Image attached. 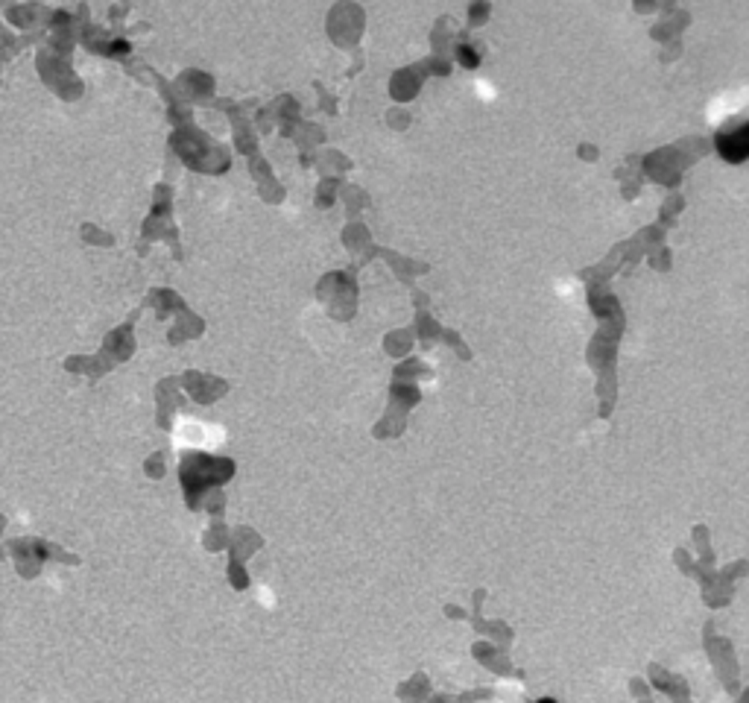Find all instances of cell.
<instances>
[{
  "mask_svg": "<svg viewBox=\"0 0 749 703\" xmlns=\"http://www.w3.org/2000/svg\"><path fill=\"white\" fill-rule=\"evenodd\" d=\"M717 150H720V156L729 159V161H743L746 152H749V129L741 126L734 135H720L717 138Z\"/></svg>",
  "mask_w": 749,
  "mask_h": 703,
  "instance_id": "1",
  "label": "cell"
},
{
  "mask_svg": "<svg viewBox=\"0 0 749 703\" xmlns=\"http://www.w3.org/2000/svg\"><path fill=\"white\" fill-rule=\"evenodd\" d=\"M542 703H554V700H542Z\"/></svg>",
  "mask_w": 749,
  "mask_h": 703,
  "instance_id": "2",
  "label": "cell"
}]
</instances>
